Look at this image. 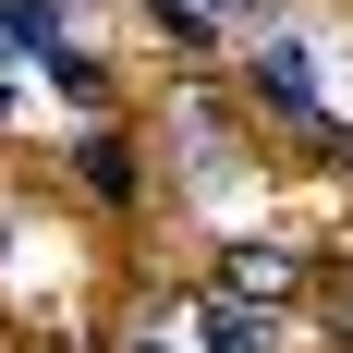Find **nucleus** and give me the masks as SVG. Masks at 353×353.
<instances>
[{"label": "nucleus", "instance_id": "nucleus-2", "mask_svg": "<svg viewBox=\"0 0 353 353\" xmlns=\"http://www.w3.org/2000/svg\"><path fill=\"white\" fill-rule=\"evenodd\" d=\"M256 110H268V122H305V110H317V49H305V37H268V49H256Z\"/></svg>", "mask_w": 353, "mask_h": 353}, {"label": "nucleus", "instance_id": "nucleus-4", "mask_svg": "<svg viewBox=\"0 0 353 353\" xmlns=\"http://www.w3.org/2000/svg\"><path fill=\"white\" fill-rule=\"evenodd\" d=\"M61 49V0H0V61H49Z\"/></svg>", "mask_w": 353, "mask_h": 353}, {"label": "nucleus", "instance_id": "nucleus-3", "mask_svg": "<svg viewBox=\"0 0 353 353\" xmlns=\"http://www.w3.org/2000/svg\"><path fill=\"white\" fill-rule=\"evenodd\" d=\"M183 329H195V353H268V341H281V329L256 317V305H232V292H195Z\"/></svg>", "mask_w": 353, "mask_h": 353}, {"label": "nucleus", "instance_id": "nucleus-5", "mask_svg": "<svg viewBox=\"0 0 353 353\" xmlns=\"http://www.w3.org/2000/svg\"><path fill=\"white\" fill-rule=\"evenodd\" d=\"M73 183L122 208V195H134V134H85V146H73Z\"/></svg>", "mask_w": 353, "mask_h": 353}, {"label": "nucleus", "instance_id": "nucleus-1", "mask_svg": "<svg viewBox=\"0 0 353 353\" xmlns=\"http://www.w3.org/2000/svg\"><path fill=\"white\" fill-rule=\"evenodd\" d=\"M219 292H232V305H256V317H268V305H292V292H305V244H232V256H219Z\"/></svg>", "mask_w": 353, "mask_h": 353}, {"label": "nucleus", "instance_id": "nucleus-6", "mask_svg": "<svg viewBox=\"0 0 353 353\" xmlns=\"http://www.w3.org/2000/svg\"><path fill=\"white\" fill-rule=\"evenodd\" d=\"M49 85H61V98H85V110H98V98H110V61H98V49H73V37H61V49H49Z\"/></svg>", "mask_w": 353, "mask_h": 353}]
</instances>
